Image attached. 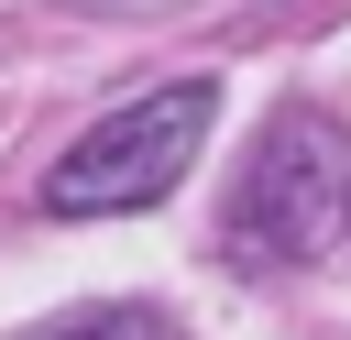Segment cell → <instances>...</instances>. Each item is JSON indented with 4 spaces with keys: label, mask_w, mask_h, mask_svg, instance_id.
Masks as SVG:
<instances>
[{
    "label": "cell",
    "mask_w": 351,
    "mask_h": 340,
    "mask_svg": "<svg viewBox=\"0 0 351 340\" xmlns=\"http://www.w3.org/2000/svg\"><path fill=\"white\" fill-rule=\"evenodd\" d=\"M340 230H351V219H340Z\"/></svg>",
    "instance_id": "obj_4"
},
{
    "label": "cell",
    "mask_w": 351,
    "mask_h": 340,
    "mask_svg": "<svg viewBox=\"0 0 351 340\" xmlns=\"http://www.w3.org/2000/svg\"><path fill=\"white\" fill-rule=\"evenodd\" d=\"M351 219V165H340V121L329 110H274L263 143L241 154L230 175V208H219V252L230 263H307L329 230Z\"/></svg>",
    "instance_id": "obj_1"
},
{
    "label": "cell",
    "mask_w": 351,
    "mask_h": 340,
    "mask_svg": "<svg viewBox=\"0 0 351 340\" xmlns=\"http://www.w3.org/2000/svg\"><path fill=\"white\" fill-rule=\"evenodd\" d=\"M33 340H186L165 307H132V296H110V307H77V318H44Z\"/></svg>",
    "instance_id": "obj_3"
},
{
    "label": "cell",
    "mask_w": 351,
    "mask_h": 340,
    "mask_svg": "<svg viewBox=\"0 0 351 340\" xmlns=\"http://www.w3.org/2000/svg\"><path fill=\"white\" fill-rule=\"evenodd\" d=\"M208 121H219V88H208V77H176V88H154V99L88 121V132L55 154V175H44V208H55V219H110V208L176 197V175L197 165Z\"/></svg>",
    "instance_id": "obj_2"
}]
</instances>
